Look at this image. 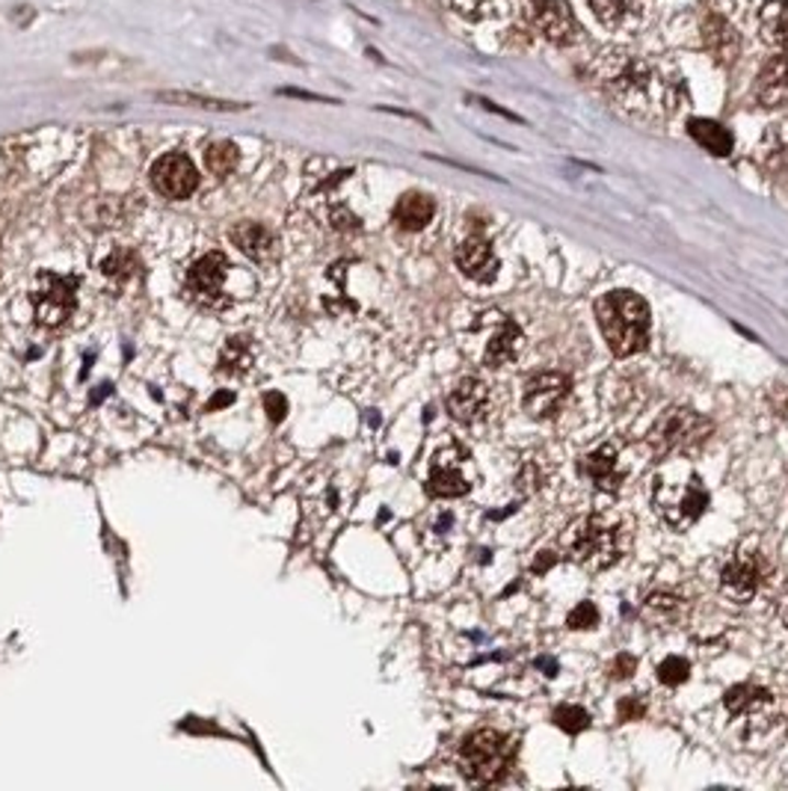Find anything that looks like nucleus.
Listing matches in <instances>:
<instances>
[{
  "mask_svg": "<svg viewBox=\"0 0 788 791\" xmlns=\"http://www.w3.org/2000/svg\"><path fill=\"white\" fill-rule=\"evenodd\" d=\"M459 270L471 279V282L487 285L498 276V255L484 237H468L457 249Z\"/></svg>",
  "mask_w": 788,
  "mask_h": 791,
  "instance_id": "dca6fc26",
  "label": "nucleus"
},
{
  "mask_svg": "<svg viewBox=\"0 0 788 791\" xmlns=\"http://www.w3.org/2000/svg\"><path fill=\"white\" fill-rule=\"evenodd\" d=\"M691 673V665H688V658H681V655H670L667 661H662L658 667V679L664 684H681Z\"/></svg>",
  "mask_w": 788,
  "mask_h": 791,
  "instance_id": "7c9ffc66",
  "label": "nucleus"
},
{
  "mask_svg": "<svg viewBox=\"0 0 788 791\" xmlns=\"http://www.w3.org/2000/svg\"><path fill=\"white\" fill-rule=\"evenodd\" d=\"M225 274H229L225 255L220 253L202 255V258L190 267V274H187V291L193 293V297H199V300L214 303L217 297L223 293Z\"/></svg>",
  "mask_w": 788,
  "mask_h": 791,
  "instance_id": "2eb2a0df",
  "label": "nucleus"
},
{
  "mask_svg": "<svg viewBox=\"0 0 788 791\" xmlns=\"http://www.w3.org/2000/svg\"><path fill=\"white\" fill-rule=\"evenodd\" d=\"M101 270H104V276H110V279L125 282L127 276H134L136 255L131 253V249H116V253H110V258L101 261Z\"/></svg>",
  "mask_w": 788,
  "mask_h": 791,
  "instance_id": "c756f323",
  "label": "nucleus"
},
{
  "mask_svg": "<svg viewBox=\"0 0 788 791\" xmlns=\"http://www.w3.org/2000/svg\"><path fill=\"white\" fill-rule=\"evenodd\" d=\"M706 42H709V48L721 59H732L735 57V51H739L735 30H732L723 19H714V15L706 21Z\"/></svg>",
  "mask_w": 788,
  "mask_h": 791,
  "instance_id": "393cba45",
  "label": "nucleus"
},
{
  "mask_svg": "<svg viewBox=\"0 0 788 791\" xmlns=\"http://www.w3.org/2000/svg\"><path fill=\"white\" fill-rule=\"evenodd\" d=\"M688 134L711 155L726 157L732 152V134L723 125H718V122H711V119H691Z\"/></svg>",
  "mask_w": 788,
  "mask_h": 791,
  "instance_id": "b1692460",
  "label": "nucleus"
},
{
  "mask_svg": "<svg viewBox=\"0 0 788 791\" xmlns=\"http://www.w3.org/2000/svg\"><path fill=\"white\" fill-rule=\"evenodd\" d=\"M152 185L166 199H187L199 187V172H196L190 157L173 152V155L160 157L152 167Z\"/></svg>",
  "mask_w": 788,
  "mask_h": 791,
  "instance_id": "9b49d317",
  "label": "nucleus"
},
{
  "mask_svg": "<svg viewBox=\"0 0 788 791\" xmlns=\"http://www.w3.org/2000/svg\"><path fill=\"white\" fill-rule=\"evenodd\" d=\"M237 146L234 143H214V146H208L204 152V164L208 169L214 172V176H229L234 167H237Z\"/></svg>",
  "mask_w": 788,
  "mask_h": 791,
  "instance_id": "bb28decb",
  "label": "nucleus"
},
{
  "mask_svg": "<svg viewBox=\"0 0 788 791\" xmlns=\"http://www.w3.org/2000/svg\"><path fill=\"white\" fill-rule=\"evenodd\" d=\"M160 98H164V101H173V104H190V108H202V110H223V113L246 110V104H237V101H220V98L193 96V92H164Z\"/></svg>",
  "mask_w": 788,
  "mask_h": 791,
  "instance_id": "cd10ccee",
  "label": "nucleus"
},
{
  "mask_svg": "<svg viewBox=\"0 0 788 791\" xmlns=\"http://www.w3.org/2000/svg\"><path fill=\"white\" fill-rule=\"evenodd\" d=\"M496 330L489 335L487 350H484V361L489 368H501V365H510L517 359L522 344H525V335L519 330L517 321H510L507 314H496Z\"/></svg>",
  "mask_w": 788,
  "mask_h": 791,
  "instance_id": "f3484780",
  "label": "nucleus"
},
{
  "mask_svg": "<svg viewBox=\"0 0 788 791\" xmlns=\"http://www.w3.org/2000/svg\"><path fill=\"white\" fill-rule=\"evenodd\" d=\"M433 214H436V202L424 193L400 196V202L395 205V220H398V225L409 229V232L424 229L433 220Z\"/></svg>",
  "mask_w": 788,
  "mask_h": 791,
  "instance_id": "5701e85b",
  "label": "nucleus"
},
{
  "mask_svg": "<svg viewBox=\"0 0 788 791\" xmlns=\"http://www.w3.org/2000/svg\"><path fill=\"white\" fill-rule=\"evenodd\" d=\"M510 759H513V744L496 729L471 733L459 747L463 773L477 786H492V782L501 780L510 768Z\"/></svg>",
  "mask_w": 788,
  "mask_h": 791,
  "instance_id": "39448f33",
  "label": "nucleus"
},
{
  "mask_svg": "<svg viewBox=\"0 0 788 791\" xmlns=\"http://www.w3.org/2000/svg\"><path fill=\"white\" fill-rule=\"evenodd\" d=\"M762 40L779 51H788V0H770L759 12Z\"/></svg>",
  "mask_w": 788,
  "mask_h": 791,
  "instance_id": "4be33fe9",
  "label": "nucleus"
},
{
  "mask_svg": "<svg viewBox=\"0 0 788 791\" xmlns=\"http://www.w3.org/2000/svg\"><path fill=\"white\" fill-rule=\"evenodd\" d=\"M225 368H232V361H241V371L249 368V361H253V350H249V342L246 338H229L223 350V359H220Z\"/></svg>",
  "mask_w": 788,
  "mask_h": 791,
  "instance_id": "2f4dec72",
  "label": "nucleus"
},
{
  "mask_svg": "<svg viewBox=\"0 0 788 791\" xmlns=\"http://www.w3.org/2000/svg\"><path fill=\"white\" fill-rule=\"evenodd\" d=\"M552 721L564 729V733H581L590 726V714L581 709V705H573V703H564L557 705L555 714H552Z\"/></svg>",
  "mask_w": 788,
  "mask_h": 791,
  "instance_id": "c85d7f7f",
  "label": "nucleus"
},
{
  "mask_svg": "<svg viewBox=\"0 0 788 791\" xmlns=\"http://www.w3.org/2000/svg\"><path fill=\"white\" fill-rule=\"evenodd\" d=\"M596 80L625 110H643L653 98V66L625 51H608L596 59Z\"/></svg>",
  "mask_w": 788,
  "mask_h": 791,
  "instance_id": "20e7f679",
  "label": "nucleus"
},
{
  "mask_svg": "<svg viewBox=\"0 0 788 791\" xmlns=\"http://www.w3.org/2000/svg\"><path fill=\"white\" fill-rule=\"evenodd\" d=\"M531 21L534 27L543 33L545 40L555 42V45H566L575 40V19L573 10L566 7L564 0H534L531 3Z\"/></svg>",
  "mask_w": 788,
  "mask_h": 791,
  "instance_id": "ddd939ff",
  "label": "nucleus"
},
{
  "mask_svg": "<svg viewBox=\"0 0 788 791\" xmlns=\"http://www.w3.org/2000/svg\"><path fill=\"white\" fill-rule=\"evenodd\" d=\"M75 291H78V279H68L59 274H42L36 288H33V309L36 317L45 326H59L68 314L75 312Z\"/></svg>",
  "mask_w": 788,
  "mask_h": 791,
  "instance_id": "6e6552de",
  "label": "nucleus"
},
{
  "mask_svg": "<svg viewBox=\"0 0 788 791\" xmlns=\"http://www.w3.org/2000/svg\"><path fill=\"white\" fill-rule=\"evenodd\" d=\"M768 576V564L759 552H747L741 548L735 555L723 560L721 567V590L735 602H750L759 593L762 581Z\"/></svg>",
  "mask_w": 788,
  "mask_h": 791,
  "instance_id": "0eeeda50",
  "label": "nucleus"
},
{
  "mask_svg": "<svg viewBox=\"0 0 788 791\" xmlns=\"http://www.w3.org/2000/svg\"><path fill=\"white\" fill-rule=\"evenodd\" d=\"M643 712H646V705H643L641 697H625L623 703H620V717L623 721H637Z\"/></svg>",
  "mask_w": 788,
  "mask_h": 791,
  "instance_id": "c9c22d12",
  "label": "nucleus"
},
{
  "mask_svg": "<svg viewBox=\"0 0 788 791\" xmlns=\"http://www.w3.org/2000/svg\"><path fill=\"white\" fill-rule=\"evenodd\" d=\"M264 410H267L270 421H282L285 410H288V401H285L279 391H270V394H264Z\"/></svg>",
  "mask_w": 788,
  "mask_h": 791,
  "instance_id": "72a5a7b5",
  "label": "nucleus"
},
{
  "mask_svg": "<svg viewBox=\"0 0 788 791\" xmlns=\"http://www.w3.org/2000/svg\"><path fill=\"white\" fill-rule=\"evenodd\" d=\"M653 508L673 531H688L709 508V489L702 487L700 475L685 463H673L655 478Z\"/></svg>",
  "mask_w": 788,
  "mask_h": 791,
  "instance_id": "f257e3e1",
  "label": "nucleus"
},
{
  "mask_svg": "<svg viewBox=\"0 0 788 791\" xmlns=\"http://www.w3.org/2000/svg\"><path fill=\"white\" fill-rule=\"evenodd\" d=\"M430 495L436 499H457L471 489V457L463 448H448L436 454L430 466Z\"/></svg>",
  "mask_w": 788,
  "mask_h": 791,
  "instance_id": "1a4fd4ad",
  "label": "nucleus"
},
{
  "mask_svg": "<svg viewBox=\"0 0 788 791\" xmlns=\"http://www.w3.org/2000/svg\"><path fill=\"white\" fill-rule=\"evenodd\" d=\"M564 552L587 572H602L623 557V527L604 516H585L566 527Z\"/></svg>",
  "mask_w": 788,
  "mask_h": 791,
  "instance_id": "7ed1b4c3",
  "label": "nucleus"
},
{
  "mask_svg": "<svg viewBox=\"0 0 788 791\" xmlns=\"http://www.w3.org/2000/svg\"><path fill=\"white\" fill-rule=\"evenodd\" d=\"M643 614L658 625H673L681 614V602L676 597H670V593H655V597H650V602L643 605Z\"/></svg>",
  "mask_w": 788,
  "mask_h": 791,
  "instance_id": "a878e982",
  "label": "nucleus"
},
{
  "mask_svg": "<svg viewBox=\"0 0 788 791\" xmlns=\"http://www.w3.org/2000/svg\"><path fill=\"white\" fill-rule=\"evenodd\" d=\"M548 564H555V552H543V557H540V564H536V572H543Z\"/></svg>",
  "mask_w": 788,
  "mask_h": 791,
  "instance_id": "e433bc0d",
  "label": "nucleus"
},
{
  "mask_svg": "<svg viewBox=\"0 0 788 791\" xmlns=\"http://www.w3.org/2000/svg\"><path fill=\"white\" fill-rule=\"evenodd\" d=\"M590 10L613 33H634L646 21V0H590Z\"/></svg>",
  "mask_w": 788,
  "mask_h": 791,
  "instance_id": "4468645a",
  "label": "nucleus"
},
{
  "mask_svg": "<svg viewBox=\"0 0 788 791\" xmlns=\"http://www.w3.org/2000/svg\"><path fill=\"white\" fill-rule=\"evenodd\" d=\"M753 96L762 108H779L788 101V51L777 54L762 66Z\"/></svg>",
  "mask_w": 788,
  "mask_h": 791,
  "instance_id": "a211bd4d",
  "label": "nucleus"
},
{
  "mask_svg": "<svg viewBox=\"0 0 788 791\" xmlns=\"http://www.w3.org/2000/svg\"><path fill=\"white\" fill-rule=\"evenodd\" d=\"M573 382L564 374H536L525 382V412L531 419H552L569 401Z\"/></svg>",
  "mask_w": 788,
  "mask_h": 791,
  "instance_id": "9d476101",
  "label": "nucleus"
},
{
  "mask_svg": "<svg viewBox=\"0 0 788 791\" xmlns=\"http://www.w3.org/2000/svg\"><path fill=\"white\" fill-rule=\"evenodd\" d=\"M634 667H637V661H634V655H617L613 658V665H611V676L613 679H629V676L634 673Z\"/></svg>",
  "mask_w": 788,
  "mask_h": 791,
  "instance_id": "f704fd0d",
  "label": "nucleus"
},
{
  "mask_svg": "<svg viewBox=\"0 0 788 791\" xmlns=\"http://www.w3.org/2000/svg\"><path fill=\"white\" fill-rule=\"evenodd\" d=\"M232 241L241 253L255 258V261H264V258H270L276 253V237L258 223H237L232 229Z\"/></svg>",
  "mask_w": 788,
  "mask_h": 791,
  "instance_id": "412c9836",
  "label": "nucleus"
},
{
  "mask_svg": "<svg viewBox=\"0 0 788 791\" xmlns=\"http://www.w3.org/2000/svg\"><path fill=\"white\" fill-rule=\"evenodd\" d=\"M723 703L730 709L732 717H762L770 709V694L759 684H735L726 691Z\"/></svg>",
  "mask_w": 788,
  "mask_h": 791,
  "instance_id": "aec40b11",
  "label": "nucleus"
},
{
  "mask_svg": "<svg viewBox=\"0 0 788 791\" xmlns=\"http://www.w3.org/2000/svg\"><path fill=\"white\" fill-rule=\"evenodd\" d=\"M489 406H492V391L484 380L466 377L459 380L448 394V412L463 424H475V421L487 419Z\"/></svg>",
  "mask_w": 788,
  "mask_h": 791,
  "instance_id": "f8f14e48",
  "label": "nucleus"
},
{
  "mask_svg": "<svg viewBox=\"0 0 788 791\" xmlns=\"http://www.w3.org/2000/svg\"><path fill=\"white\" fill-rule=\"evenodd\" d=\"M566 623H569V628H593L599 623V611H596L593 602H581V605H575Z\"/></svg>",
  "mask_w": 788,
  "mask_h": 791,
  "instance_id": "473e14b6",
  "label": "nucleus"
},
{
  "mask_svg": "<svg viewBox=\"0 0 788 791\" xmlns=\"http://www.w3.org/2000/svg\"><path fill=\"white\" fill-rule=\"evenodd\" d=\"M779 608H783V623L788 625V587H786V593H783V605Z\"/></svg>",
  "mask_w": 788,
  "mask_h": 791,
  "instance_id": "58836bf2",
  "label": "nucleus"
},
{
  "mask_svg": "<svg viewBox=\"0 0 788 791\" xmlns=\"http://www.w3.org/2000/svg\"><path fill=\"white\" fill-rule=\"evenodd\" d=\"M596 321L617 356H634L650 344V305L632 291L604 293L596 303Z\"/></svg>",
  "mask_w": 788,
  "mask_h": 791,
  "instance_id": "f03ea898",
  "label": "nucleus"
},
{
  "mask_svg": "<svg viewBox=\"0 0 788 791\" xmlns=\"http://www.w3.org/2000/svg\"><path fill=\"white\" fill-rule=\"evenodd\" d=\"M229 401H232V394H229V391H223V394H220V398H217L214 403H208V410H217V406H223V403H229Z\"/></svg>",
  "mask_w": 788,
  "mask_h": 791,
  "instance_id": "4c0bfd02",
  "label": "nucleus"
},
{
  "mask_svg": "<svg viewBox=\"0 0 788 791\" xmlns=\"http://www.w3.org/2000/svg\"><path fill=\"white\" fill-rule=\"evenodd\" d=\"M581 475H585L596 489L604 492H617L623 487V471H620V454L613 445H602V448L590 450L581 459Z\"/></svg>",
  "mask_w": 788,
  "mask_h": 791,
  "instance_id": "6ab92c4d",
  "label": "nucleus"
},
{
  "mask_svg": "<svg viewBox=\"0 0 788 791\" xmlns=\"http://www.w3.org/2000/svg\"><path fill=\"white\" fill-rule=\"evenodd\" d=\"M709 433H711L709 419H702L700 412L676 406V410L662 412V419L655 421L653 431L646 436V442H650V448H653L658 457H667V454H679V450L697 448L700 442H706Z\"/></svg>",
  "mask_w": 788,
  "mask_h": 791,
  "instance_id": "423d86ee",
  "label": "nucleus"
}]
</instances>
